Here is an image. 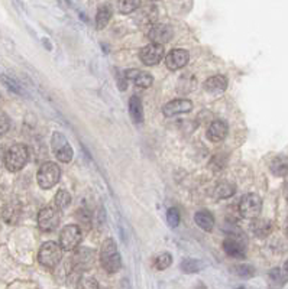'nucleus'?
<instances>
[{
    "label": "nucleus",
    "instance_id": "8",
    "mask_svg": "<svg viewBox=\"0 0 288 289\" xmlns=\"http://www.w3.org/2000/svg\"><path fill=\"white\" fill-rule=\"evenodd\" d=\"M165 55V49L162 45H157V43H151L147 45L145 48H142L140 51V61L145 65H157L160 64L164 60Z\"/></svg>",
    "mask_w": 288,
    "mask_h": 289
},
{
    "label": "nucleus",
    "instance_id": "12",
    "mask_svg": "<svg viewBox=\"0 0 288 289\" xmlns=\"http://www.w3.org/2000/svg\"><path fill=\"white\" fill-rule=\"evenodd\" d=\"M224 252L227 253V256L235 257V259H244L246 255L245 242L241 239H227L223 243Z\"/></svg>",
    "mask_w": 288,
    "mask_h": 289
},
{
    "label": "nucleus",
    "instance_id": "16",
    "mask_svg": "<svg viewBox=\"0 0 288 289\" xmlns=\"http://www.w3.org/2000/svg\"><path fill=\"white\" fill-rule=\"evenodd\" d=\"M129 114L133 120V123L140 125L143 122V107H142V101L136 96L130 97L129 100Z\"/></svg>",
    "mask_w": 288,
    "mask_h": 289
},
{
    "label": "nucleus",
    "instance_id": "9",
    "mask_svg": "<svg viewBox=\"0 0 288 289\" xmlns=\"http://www.w3.org/2000/svg\"><path fill=\"white\" fill-rule=\"evenodd\" d=\"M174 35V31L170 25H165V23H157V25H152L148 32V38H150L152 43H157V45H162L164 43L170 42L171 38Z\"/></svg>",
    "mask_w": 288,
    "mask_h": 289
},
{
    "label": "nucleus",
    "instance_id": "15",
    "mask_svg": "<svg viewBox=\"0 0 288 289\" xmlns=\"http://www.w3.org/2000/svg\"><path fill=\"white\" fill-rule=\"evenodd\" d=\"M227 125L223 120H214L210 125V128L207 129V139L212 142H222L227 136Z\"/></svg>",
    "mask_w": 288,
    "mask_h": 289
},
{
    "label": "nucleus",
    "instance_id": "25",
    "mask_svg": "<svg viewBox=\"0 0 288 289\" xmlns=\"http://www.w3.org/2000/svg\"><path fill=\"white\" fill-rule=\"evenodd\" d=\"M172 265V256H171L170 253H161L157 256L155 259V266L158 270H165V269H168Z\"/></svg>",
    "mask_w": 288,
    "mask_h": 289
},
{
    "label": "nucleus",
    "instance_id": "27",
    "mask_svg": "<svg viewBox=\"0 0 288 289\" xmlns=\"http://www.w3.org/2000/svg\"><path fill=\"white\" fill-rule=\"evenodd\" d=\"M68 145V142L65 139V136L63 133H58V132H55L53 135V142H51V146H53L54 153H57L58 150H61L64 146Z\"/></svg>",
    "mask_w": 288,
    "mask_h": 289
},
{
    "label": "nucleus",
    "instance_id": "34",
    "mask_svg": "<svg viewBox=\"0 0 288 289\" xmlns=\"http://www.w3.org/2000/svg\"><path fill=\"white\" fill-rule=\"evenodd\" d=\"M9 126H11V122H9L8 116L0 113V136H3L9 130Z\"/></svg>",
    "mask_w": 288,
    "mask_h": 289
},
{
    "label": "nucleus",
    "instance_id": "29",
    "mask_svg": "<svg viewBox=\"0 0 288 289\" xmlns=\"http://www.w3.org/2000/svg\"><path fill=\"white\" fill-rule=\"evenodd\" d=\"M55 156H57V159L61 162H64V163H68V162H71L73 159V148L70 146V143L64 146L61 150H58L57 153H55Z\"/></svg>",
    "mask_w": 288,
    "mask_h": 289
},
{
    "label": "nucleus",
    "instance_id": "23",
    "mask_svg": "<svg viewBox=\"0 0 288 289\" xmlns=\"http://www.w3.org/2000/svg\"><path fill=\"white\" fill-rule=\"evenodd\" d=\"M252 230L258 237H265L271 232V223L268 220H256L252 225Z\"/></svg>",
    "mask_w": 288,
    "mask_h": 289
},
{
    "label": "nucleus",
    "instance_id": "6",
    "mask_svg": "<svg viewBox=\"0 0 288 289\" xmlns=\"http://www.w3.org/2000/svg\"><path fill=\"white\" fill-rule=\"evenodd\" d=\"M81 237H83V233H81V228L78 225H65L60 233V246L63 247V250L71 252L80 245Z\"/></svg>",
    "mask_w": 288,
    "mask_h": 289
},
{
    "label": "nucleus",
    "instance_id": "21",
    "mask_svg": "<svg viewBox=\"0 0 288 289\" xmlns=\"http://www.w3.org/2000/svg\"><path fill=\"white\" fill-rule=\"evenodd\" d=\"M181 270L185 273H196L203 269V262L197 259H184L181 262Z\"/></svg>",
    "mask_w": 288,
    "mask_h": 289
},
{
    "label": "nucleus",
    "instance_id": "30",
    "mask_svg": "<svg viewBox=\"0 0 288 289\" xmlns=\"http://www.w3.org/2000/svg\"><path fill=\"white\" fill-rule=\"evenodd\" d=\"M167 223L172 228L178 227V224H180V213H178L177 208H170L168 210V213H167Z\"/></svg>",
    "mask_w": 288,
    "mask_h": 289
},
{
    "label": "nucleus",
    "instance_id": "2",
    "mask_svg": "<svg viewBox=\"0 0 288 289\" xmlns=\"http://www.w3.org/2000/svg\"><path fill=\"white\" fill-rule=\"evenodd\" d=\"M26 162H28V148L22 143L13 145L11 149L8 150L5 158V165L11 172L21 171L26 165Z\"/></svg>",
    "mask_w": 288,
    "mask_h": 289
},
{
    "label": "nucleus",
    "instance_id": "14",
    "mask_svg": "<svg viewBox=\"0 0 288 289\" xmlns=\"http://www.w3.org/2000/svg\"><path fill=\"white\" fill-rule=\"evenodd\" d=\"M203 87L210 94H220L227 88V78L224 75H213L204 81Z\"/></svg>",
    "mask_w": 288,
    "mask_h": 289
},
{
    "label": "nucleus",
    "instance_id": "3",
    "mask_svg": "<svg viewBox=\"0 0 288 289\" xmlns=\"http://www.w3.org/2000/svg\"><path fill=\"white\" fill-rule=\"evenodd\" d=\"M61 178V169L57 163L54 162H45L42 166L39 168L36 180L42 190H50L53 188L55 184H58Z\"/></svg>",
    "mask_w": 288,
    "mask_h": 289
},
{
    "label": "nucleus",
    "instance_id": "36",
    "mask_svg": "<svg viewBox=\"0 0 288 289\" xmlns=\"http://www.w3.org/2000/svg\"><path fill=\"white\" fill-rule=\"evenodd\" d=\"M5 158H6V155L3 153V150L0 149V165H2V162L5 161Z\"/></svg>",
    "mask_w": 288,
    "mask_h": 289
},
{
    "label": "nucleus",
    "instance_id": "19",
    "mask_svg": "<svg viewBox=\"0 0 288 289\" xmlns=\"http://www.w3.org/2000/svg\"><path fill=\"white\" fill-rule=\"evenodd\" d=\"M110 19H112V9H110V6H107V5L100 6L99 11H97V16H96L97 29H103V28H106L107 23H109Z\"/></svg>",
    "mask_w": 288,
    "mask_h": 289
},
{
    "label": "nucleus",
    "instance_id": "40",
    "mask_svg": "<svg viewBox=\"0 0 288 289\" xmlns=\"http://www.w3.org/2000/svg\"><path fill=\"white\" fill-rule=\"evenodd\" d=\"M285 269H287V272H288V260L285 262Z\"/></svg>",
    "mask_w": 288,
    "mask_h": 289
},
{
    "label": "nucleus",
    "instance_id": "38",
    "mask_svg": "<svg viewBox=\"0 0 288 289\" xmlns=\"http://www.w3.org/2000/svg\"><path fill=\"white\" fill-rule=\"evenodd\" d=\"M285 197H287V200H288V182H287V185H285Z\"/></svg>",
    "mask_w": 288,
    "mask_h": 289
},
{
    "label": "nucleus",
    "instance_id": "18",
    "mask_svg": "<svg viewBox=\"0 0 288 289\" xmlns=\"http://www.w3.org/2000/svg\"><path fill=\"white\" fill-rule=\"evenodd\" d=\"M269 169L275 175V177H284L288 174V158L284 155H278L275 156L271 163H269Z\"/></svg>",
    "mask_w": 288,
    "mask_h": 289
},
{
    "label": "nucleus",
    "instance_id": "35",
    "mask_svg": "<svg viewBox=\"0 0 288 289\" xmlns=\"http://www.w3.org/2000/svg\"><path fill=\"white\" fill-rule=\"evenodd\" d=\"M83 289H99V283H97L96 279L87 278L83 282Z\"/></svg>",
    "mask_w": 288,
    "mask_h": 289
},
{
    "label": "nucleus",
    "instance_id": "5",
    "mask_svg": "<svg viewBox=\"0 0 288 289\" xmlns=\"http://www.w3.org/2000/svg\"><path fill=\"white\" fill-rule=\"evenodd\" d=\"M262 210V200L258 194H246L239 203V213L244 218L256 220Z\"/></svg>",
    "mask_w": 288,
    "mask_h": 289
},
{
    "label": "nucleus",
    "instance_id": "17",
    "mask_svg": "<svg viewBox=\"0 0 288 289\" xmlns=\"http://www.w3.org/2000/svg\"><path fill=\"white\" fill-rule=\"evenodd\" d=\"M194 221L204 232H212L214 227V218L212 213H209L207 210H200L194 215Z\"/></svg>",
    "mask_w": 288,
    "mask_h": 289
},
{
    "label": "nucleus",
    "instance_id": "1",
    "mask_svg": "<svg viewBox=\"0 0 288 289\" xmlns=\"http://www.w3.org/2000/svg\"><path fill=\"white\" fill-rule=\"evenodd\" d=\"M100 262L109 273H116L122 268V257L113 239H107L103 242L100 249Z\"/></svg>",
    "mask_w": 288,
    "mask_h": 289
},
{
    "label": "nucleus",
    "instance_id": "13",
    "mask_svg": "<svg viewBox=\"0 0 288 289\" xmlns=\"http://www.w3.org/2000/svg\"><path fill=\"white\" fill-rule=\"evenodd\" d=\"M125 77H126V80L133 81V84L136 87H140V88H148L154 83V77L150 73H147V71L129 70V71L125 73Z\"/></svg>",
    "mask_w": 288,
    "mask_h": 289
},
{
    "label": "nucleus",
    "instance_id": "39",
    "mask_svg": "<svg viewBox=\"0 0 288 289\" xmlns=\"http://www.w3.org/2000/svg\"><path fill=\"white\" fill-rule=\"evenodd\" d=\"M285 233L288 235V221H287V224H285Z\"/></svg>",
    "mask_w": 288,
    "mask_h": 289
},
{
    "label": "nucleus",
    "instance_id": "33",
    "mask_svg": "<svg viewBox=\"0 0 288 289\" xmlns=\"http://www.w3.org/2000/svg\"><path fill=\"white\" fill-rule=\"evenodd\" d=\"M269 279H271L272 282L278 283V285H282V283L285 282V276L282 275V272H281L279 269L271 270V272H269Z\"/></svg>",
    "mask_w": 288,
    "mask_h": 289
},
{
    "label": "nucleus",
    "instance_id": "32",
    "mask_svg": "<svg viewBox=\"0 0 288 289\" xmlns=\"http://www.w3.org/2000/svg\"><path fill=\"white\" fill-rule=\"evenodd\" d=\"M2 81H3V84L8 87L9 90H12V91H15L16 94H22V90L21 87L18 86L12 78H9V77H6V75H2Z\"/></svg>",
    "mask_w": 288,
    "mask_h": 289
},
{
    "label": "nucleus",
    "instance_id": "10",
    "mask_svg": "<svg viewBox=\"0 0 288 289\" xmlns=\"http://www.w3.org/2000/svg\"><path fill=\"white\" fill-rule=\"evenodd\" d=\"M193 110V103L190 100L185 98H177V100H171L170 103H167L162 107V113L167 118H172L177 114H184V113H190Z\"/></svg>",
    "mask_w": 288,
    "mask_h": 289
},
{
    "label": "nucleus",
    "instance_id": "26",
    "mask_svg": "<svg viewBox=\"0 0 288 289\" xmlns=\"http://www.w3.org/2000/svg\"><path fill=\"white\" fill-rule=\"evenodd\" d=\"M235 273L242 279H249L255 275V268L252 265H239L235 268Z\"/></svg>",
    "mask_w": 288,
    "mask_h": 289
},
{
    "label": "nucleus",
    "instance_id": "41",
    "mask_svg": "<svg viewBox=\"0 0 288 289\" xmlns=\"http://www.w3.org/2000/svg\"><path fill=\"white\" fill-rule=\"evenodd\" d=\"M239 289H244V288H239Z\"/></svg>",
    "mask_w": 288,
    "mask_h": 289
},
{
    "label": "nucleus",
    "instance_id": "4",
    "mask_svg": "<svg viewBox=\"0 0 288 289\" xmlns=\"http://www.w3.org/2000/svg\"><path fill=\"white\" fill-rule=\"evenodd\" d=\"M61 257H63V247L60 246V243H55V242H46L39 249V253H38L39 263L46 268L57 266L60 263Z\"/></svg>",
    "mask_w": 288,
    "mask_h": 289
},
{
    "label": "nucleus",
    "instance_id": "22",
    "mask_svg": "<svg viewBox=\"0 0 288 289\" xmlns=\"http://www.w3.org/2000/svg\"><path fill=\"white\" fill-rule=\"evenodd\" d=\"M21 214V207L18 204H9L5 207V211H3V217L8 223H16L18 217Z\"/></svg>",
    "mask_w": 288,
    "mask_h": 289
},
{
    "label": "nucleus",
    "instance_id": "11",
    "mask_svg": "<svg viewBox=\"0 0 288 289\" xmlns=\"http://www.w3.org/2000/svg\"><path fill=\"white\" fill-rule=\"evenodd\" d=\"M190 54L185 49H172L170 54L165 56V65L171 71H177L181 70L185 65L188 64Z\"/></svg>",
    "mask_w": 288,
    "mask_h": 289
},
{
    "label": "nucleus",
    "instance_id": "37",
    "mask_svg": "<svg viewBox=\"0 0 288 289\" xmlns=\"http://www.w3.org/2000/svg\"><path fill=\"white\" fill-rule=\"evenodd\" d=\"M194 289H207V288H206V285H204V283H199V285H197Z\"/></svg>",
    "mask_w": 288,
    "mask_h": 289
},
{
    "label": "nucleus",
    "instance_id": "31",
    "mask_svg": "<svg viewBox=\"0 0 288 289\" xmlns=\"http://www.w3.org/2000/svg\"><path fill=\"white\" fill-rule=\"evenodd\" d=\"M85 260L91 262V250H88V249H80V250L75 253V262H77V265H83V263H85Z\"/></svg>",
    "mask_w": 288,
    "mask_h": 289
},
{
    "label": "nucleus",
    "instance_id": "20",
    "mask_svg": "<svg viewBox=\"0 0 288 289\" xmlns=\"http://www.w3.org/2000/svg\"><path fill=\"white\" fill-rule=\"evenodd\" d=\"M236 191V187L233 184H230V182H220L217 187H216V197L217 198H229V197H232Z\"/></svg>",
    "mask_w": 288,
    "mask_h": 289
},
{
    "label": "nucleus",
    "instance_id": "7",
    "mask_svg": "<svg viewBox=\"0 0 288 289\" xmlns=\"http://www.w3.org/2000/svg\"><path fill=\"white\" fill-rule=\"evenodd\" d=\"M60 224V210L54 207H45L38 214V225L42 232H53Z\"/></svg>",
    "mask_w": 288,
    "mask_h": 289
},
{
    "label": "nucleus",
    "instance_id": "24",
    "mask_svg": "<svg viewBox=\"0 0 288 289\" xmlns=\"http://www.w3.org/2000/svg\"><path fill=\"white\" fill-rule=\"evenodd\" d=\"M71 203V195L67 193L65 190H60L57 195H55V204H57V207H58V210L61 208H67L68 205Z\"/></svg>",
    "mask_w": 288,
    "mask_h": 289
},
{
    "label": "nucleus",
    "instance_id": "28",
    "mask_svg": "<svg viewBox=\"0 0 288 289\" xmlns=\"http://www.w3.org/2000/svg\"><path fill=\"white\" fill-rule=\"evenodd\" d=\"M139 6H140V2L136 0H122L119 2V9L122 13H130V12L136 11Z\"/></svg>",
    "mask_w": 288,
    "mask_h": 289
}]
</instances>
